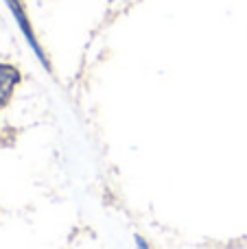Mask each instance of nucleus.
<instances>
[{"label": "nucleus", "instance_id": "obj_1", "mask_svg": "<svg viewBox=\"0 0 247 249\" xmlns=\"http://www.w3.org/2000/svg\"><path fill=\"white\" fill-rule=\"evenodd\" d=\"M18 81H20V72L9 64H0V109L9 103Z\"/></svg>", "mask_w": 247, "mask_h": 249}, {"label": "nucleus", "instance_id": "obj_2", "mask_svg": "<svg viewBox=\"0 0 247 249\" xmlns=\"http://www.w3.org/2000/svg\"><path fill=\"white\" fill-rule=\"evenodd\" d=\"M7 4H9V7H11L13 18H16L18 22H20V26H22V33L26 35V39H29L31 48H33V51L37 53V57L44 61V66H48V64H46V59H44V55H42V51H39V46H37V39H35V37H33V33H31V24H29V20H26V18H24V11H22L20 2H18V0H7Z\"/></svg>", "mask_w": 247, "mask_h": 249}]
</instances>
